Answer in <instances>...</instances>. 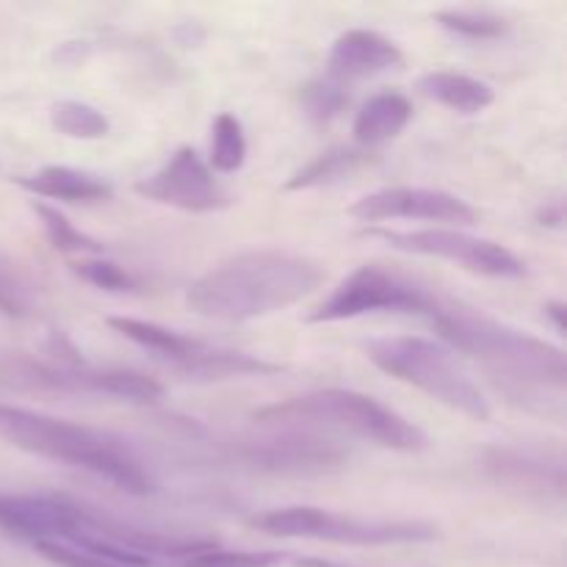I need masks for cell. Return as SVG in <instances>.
<instances>
[{"mask_svg":"<svg viewBox=\"0 0 567 567\" xmlns=\"http://www.w3.org/2000/svg\"><path fill=\"white\" fill-rule=\"evenodd\" d=\"M293 567H358V565L336 563V559H324V557H297L293 559Z\"/></svg>","mask_w":567,"mask_h":567,"instance_id":"f546056e","label":"cell"},{"mask_svg":"<svg viewBox=\"0 0 567 567\" xmlns=\"http://www.w3.org/2000/svg\"><path fill=\"white\" fill-rule=\"evenodd\" d=\"M543 310H546L548 319L554 321V330L563 336V332H565V305L563 302H548Z\"/></svg>","mask_w":567,"mask_h":567,"instance_id":"4dcf8cb0","label":"cell"},{"mask_svg":"<svg viewBox=\"0 0 567 567\" xmlns=\"http://www.w3.org/2000/svg\"><path fill=\"white\" fill-rule=\"evenodd\" d=\"M225 460L238 468L269 476H327L347 468L349 452L338 441L305 430L247 437L227 446Z\"/></svg>","mask_w":567,"mask_h":567,"instance_id":"9c48e42d","label":"cell"},{"mask_svg":"<svg viewBox=\"0 0 567 567\" xmlns=\"http://www.w3.org/2000/svg\"><path fill=\"white\" fill-rule=\"evenodd\" d=\"M537 221L543 227H563L565 221V208L563 199H554V203H546L540 210H537Z\"/></svg>","mask_w":567,"mask_h":567,"instance_id":"f1b7e54d","label":"cell"},{"mask_svg":"<svg viewBox=\"0 0 567 567\" xmlns=\"http://www.w3.org/2000/svg\"><path fill=\"white\" fill-rule=\"evenodd\" d=\"M349 216L358 221H396V219H421L437 221V225L468 227L480 221V210L468 199L457 197L441 188L421 186H388L360 197L349 208Z\"/></svg>","mask_w":567,"mask_h":567,"instance_id":"7c38bea8","label":"cell"},{"mask_svg":"<svg viewBox=\"0 0 567 567\" xmlns=\"http://www.w3.org/2000/svg\"><path fill=\"white\" fill-rule=\"evenodd\" d=\"M133 188L150 203L186 214H216L230 205L227 188L194 147H177L161 169L142 177Z\"/></svg>","mask_w":567,"mask_h":567,"instance_id":"30bf717a","label":"cell"},{"mask_svg":"<svg viewBox=\"0 0 567 567\" xmlns=\"http://www.w3.org/2000/svg\"><path fill=\"white\" fill-rule=\"evenodd\" d=\"M31 208L33 214L39 216V221H42L48 241L53 244L59 252H66V255H103L105 252V247L97 241V238L78 230V227L72 225L59 208H50L48 203H37V199L31 203Z\"/></svg>","mask_w":567,"mask_h":567,"instance_id":"7402d4cb","label":"cell"},{"mask_svg":"<svg viewBox=\"0 0 567 567\" xmlns=\"http://www.w3.org/2000/svg\"><path fill=\"white\" fill-rule=\"evenodd\" d=\"M380 161L374 150L365 147H332L327 153L316 155L313 161L293 172L286 183L282 192H310V188H324L336 186V183L349 181V177L360 175V172L371 169Z\"/></svg>","mask_w":567,"mask_h":567,"instance_id":"e0dca14e","label":"cell"},{"mask_svg":"<svg viewBox=\"0 0 567 567\" xmlns=\"http://www.w3.org/2000/svg\"><path fill=\"white\" fill-rule=\"evenodd\" d=\"M260 426L275 430H332L360 437L391 452H421L426 449V435L421 426L404 419L393 408L382 404L369 393L349 388H321L302 393L286 402L266 404L252 415Z\"/></svg>","mask_w":567,"mask_h":567,"instance_id":"277c9868","label":"cell"},{"mask_svg":"<svg viewBox=\"0 0 567 567\" xmlns=\"http://www.w3.org/2000/svg\"><path fill=\"white\" fill-rule=\"evenodd\" d=\"M435 22L443 31L454 33V37L474 39V42L502 39L513 28L507 17L496 14L491 9H443L435 14Z\"/></svg>","mask_w":567,"mask_h":567,"instance_id":"44dd1931","label":"cell"},{"mask_svg":"<svg viewBox=\"0 0 567 567\" xmlns=\"http://www.w3.org/2000/svg\"><path fill=\"white\" fill-rule=\"evenodd\" d=\"M410 120H413V103L402 92H380L369 97V103H363L354 116V142L358 147L374 150L402 136Z\"/></svg>","mask_w":567,"mask_h":567,"instance_id":"ac0fdd59","label":"cell"},{"mask_svg":"<svg viewBox=\"0 0 567 567\" xmlns=\"http://www.w3.org/2000/svg\"><path fill=\"white\" fill-rule=\"evenodd\" d=\"M302 103L310 120L330 122L349 105V92L343 89L341 81L327 75L319 78V81H310L308 86L302 89Z\"/></svg>","mask_w":567,"mask_h":567,"instance_id":"cb8c5ba5","label":"cell"},{"mask_svg":"<svg viewBox=\"0 0 567 567\" xmlns=\"http://www.w3.org/2000/svg\"><path fill=\"white\" fill-rule=\"evenodd\" d=\"M89 518V509L55 493H0V532L31 546L75 540Z\"/></svg>","mask_w":567,"mask_h":567,"instance_id":"8fae6325","label":"cell"},{"mask_svg":"<svg viewBox=\"0 0 567 567\" xmlns=\"http://www.w3.org/2000/svg\"><path fill=\"white\" fill-rule=\"evenodd\" d=\"M485 474L496 485L518 491L520 496L563 502L565 460L559 454L520 446H493L485 452Z\"/></svg>","mask_w":567,"mask_h":567,"instance_id":"4fadbf2b","label":"cell"},{"mask_svg":"<svg viewBox=\"0 0 567 567\" xmlns=\"http://www.w3.org/2000/svg\"><path fill=\"white\" fill-rule=\"evenodd\" d=\"M0 313L17 316V319L28 313L25 291L14 280H9L3 271H0Z\"/></svg>","mask_w":567,"mask_h":567,"instance_id":"83f0119b","label":"cell"},{"mask_svg":"<svg viewBox=\"0 0 567 567\" xmlns=\"http://www.w3.org/2000/svg\"><path fill=\"white\" fill-rule=\"evenodd\" d=\"M288 559L282 551H230L214 546L203 554L183 559L181 567H280Z\"/></svg>","mask_w":567,"mask_h":567,"instance_id":"d4e9b609","label":"cell"},{"mask_svg":"<svg viewBox=\"0 0 567 567\" xmlns=\"http://www.w3.org/2000/svg\"><path fill=\"white\" fill-rule=\"evenodd\" d=\"M247 524L269 537L324 540L336 546H410V543H432L441 537L437 526L424 520H365L321 507H305V504L266 509L252 515Z\"/></svg>","mask_w":567,"mask_h":567,"instance_id":"8992f818","label":"cell"},{"mask_svg":"<svg viewBox=\"0 0 567 567\" xmlns=\"http://www.w3.org/2000/svg\"><path fill=\"white\" fill-rule=\"evenodd\" d=\"M419 89L443 109L465 116L482 114L496 103V92H493L491 83L454 70L426 72V75H421Z\"/></svg>","mask_w":567,"mask_h":567,"instance_id":"d6986e66","label":"cell"},{"mask_svg":"<svg viewBox=\"0 0 567 567\" xmlns=\"http://www.w3.org/2000/svg\"><path fill=\"white\" fill-rule=\"evenodd\" d=\"M14 183L33 197L61 199V203H100V199L114 197L111 183H105L100 175L59 164L42 166L33 175L17 177Z\"/></svg>","mask_w":567,"mask_h":567,"instance_id":"2e32d148","label":"cell"},{"mask_svg":"<svg viewBox=\"0 0 567 567\" xmlns=\"http://www.w3.org/2000/svg\"><path fill=\"white\" fill-rule=\"evenodd\" d=\"M365 236L388 244L391 249L421 258L449 260L460 269L493 280H520L526 277V260H520L513 249L491 238L471 236L457 227H426V230H388V227H369Z\"/></svg>","mask_w":567,"mask_h":567,"instance_id":"52a82bcc","label":"cell"},{"mask_svg":"<svg viewBox=\"0 0 567 567\" xmlns=\"http://www.w3.org/2000/svg\"><path fill=\"white\" fill-rule=\"evenodd\" d=\"M50 125L66 138L78 142H100L111 133L109 116L94 105L81 103V100H59L50 109Z\"/></svg>","mask_w":567,"mask_h":567,"instance_id":"ffe728a7","label":"cell"},{"mask_svg":"<svg viewBox=\"0 0 567 567\" xmlns=\"http://www.w3.org/2000/svg\"><path fill=\"white\" fill-rule=\"evenodd\" d=\"M247 161V136L236 114L221 111L214 120V138H210V169L233 175Z\"/></svg>","mask_w":567,"mask_h":567,"instance_id":"603a6c76","label":"cell"},{"mask_svg":"<svg viewBox=\"0 0 567 567\" xmlns=\"http://www.w3.org/2000/svg\"><path fill=\"white\" fill-rule=\"evenodd\" d=\"M437 308V297H432L424 286L380 269V266H360L341 286L308 316L310 324H336L352 321L371 313H419L432 316Z\"/></svg>","mask_w":567,"mask_h":567,"instance_id":"ba28073f","label":"cell"},{"mask_svg":"<svg viewBox=\"0 0 567 567\" xmlns=\"http://www.w3.org/2000/svg\"><path fill=\"white\" fill-rule=\"evenodd\" d=\"M70 266H72V275L81 277V280L89 282V286L103 288V291L122 293L136 288V280H133L131 271L122 269V266L114 264V260L94 258V260H78V264H70Z\"/></svg>","mask_w":567,"mask_h":567,"instance_id":"484cf974","label":"cell"},{"mask_svg":"<svg viewBox=\"0 0 567 567\" xmlns=\"http://www.w3.org/2000/svg\"><path fill=\"white\" fill-rule=\"evenodd\" d=\"M327 280L319 260L288 249H247L221 260L188 286L186 305L203 319H266L302 302Z\"/></svg>","mask_w":567,"mask_h":567,"instance_id":"7a4b0ae2","label":"cell"},{"mask_svg":"<svg viewBox=\"0 0 567 567\" xmlns=\"http://www.w3.org/2000/svg\"><path fill=\"white\" fill-rule=\"evenodd\" d=\"M404 50L385 33L371 28H349L332 42L330 50V78L336 81H365V78L385 75L402 70Z\"/></svg>","mask_w":567,"mask_h":567,"instance_id":"9a60e30c","label":"cell"},{"mask_svg":"<svg viewBox=\"0 0 567 567\" xmlns=\"http://www.w3.org/2000/svg\"><path fill=\"white\" fill-rule=\"evenodd\" d=\"M105 324L131 343H136V347L147 349L155 360H161V363H166L177 374L188 377V380H199L203 371L197 369H205L203 363H208V358L214 354L210 343L169 330V327L158 324V321L133 319V316H109Z\"/></svg>","mask_w":567,"mask_h":567,"instance_id":"5bb4252c","label":"cell"},{"mask_svg":"<svg viewBox=\"0 0 567 567\" xmlns=\"http://www.w3.org/2000/svg\"><path fill=\"white\" fill-rule=\"evenodd\" d=\"M365 358L393 380L426 393L471 421H491L493 410L457 354L424 336H385L365 343Z\"/></svg>","mask_w":567,"mask_h":567,"instance_id":"5b68a950","label":"cell"},{"mask_svg":"<svg viewBox=\"0 0 567 567\" xmlns=\"http://www.w3.org/2000/svg\"><path fill=\"white\" fill-rule=\"evenodd\" d=\"M0 437L20 452L86 471L131 496H150L155 491V480L144 460L120 435L105 430L17 404H0Z\"/></svg>","mask_w":567,"mask_h":567,"instance_id":"3957f363","label":"cell"},{"mask_svg":"<svg viewBox=\"0 0 567 567\" xmlns=\"http://www.w3.org/2000/svg\"><path fill=\"white\" fill-rule=\"evenodd\" d=\"M430 319L449 349L476 360L509 399H518L520 408L563 419L567 388L563 349L454 302H437Z\"/></svg>","mask_w":567,"mask_h":567,"instance_id":"6da1fadb","label":"cell"},{"mask_svg":"<svg viewBox=\"0 0 567 567\" xmlns=\"http://www.w3.org/2000/svg\"><path fill=\"white\" fill-rule=\"evenodd\" d=\"M33 548H37L39 557H44L55 567H136V565L116 563V559H105V557H94V554H86V551H78V548L64 546V543H39V546Z\"/></svg>","mask_w":567,"mask_h":567,"instance_id":"4316f807","label":"cell"}]
</instances>
